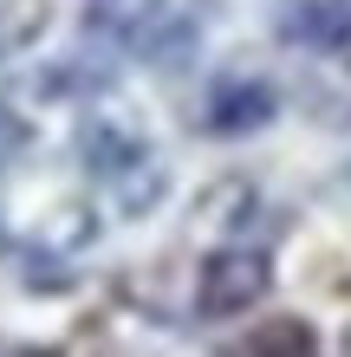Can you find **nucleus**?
I'll return each mask as SVG.
<instances>
[{
  "label": "nucleus",
  "instance_id": "7ed1b4c3",
  "mask_svg": "<svg viewBox=\"0 0 351 357\" xmlns=\"http://www.w3.org/2000/svg\"><path fill=\"white\" fill-rule=\"evenodd\" d=\"M274 117V98H267L260 85H247V91H221L215 104V130H254V123Z\"/></svg>",
  "mask_w": 351,
  "mask_h": 357
},
{
  "label": "nucleus",
  "instance_id": "f03ea898",
  "mask_svg": "<svg viewBox=\"0 0 351 357\" xmlns=\"http://www.w3.org/2000/svg\"><path fill=\"white\" fill-rule=\"evenodd\" d=\"M52 26V0H0V59L33 52Z\"/></svg>",
  "mask_w": 351,
  "mask_h": 357
},
{
  "label": "nucleus",
  "instance_id": "f257e3e1",
  "mask_svg": "<svg viewBox=\"0 0 351 357\" xmlns=\"http://www.w3.org/2000/svg\"><path fill=\"white\" fill-rule=\"evenodd\" d=\"M267 260L260 254H215L209 266H202V286H195V305L202 319H241L247 305L267 299Z\"/></svg>",
  "mask_w": 351,
  "mask_h": 357
}]
</instances>
